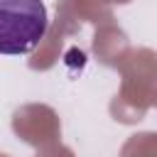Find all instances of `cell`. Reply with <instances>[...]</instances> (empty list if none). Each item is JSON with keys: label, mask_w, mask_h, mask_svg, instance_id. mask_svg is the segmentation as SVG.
<instances>
[{"label": "cell", "mask_w": 157, "mask_h": 157, "mask_svg": "<svg viewBox=\"0 0 157 157\" xmlns=\"http://www.w3.org/2000/svg\"><path fill=\"white\" fill-rule=\"evenodd\" d=\"M49 27L42 0H0V54L22 56L37 49Z\"/></svg>", "instance_id": "6da1fadb"}]
</instances>
